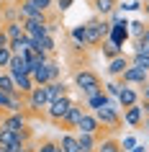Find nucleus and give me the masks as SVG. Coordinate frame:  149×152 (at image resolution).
I'll use <instances>...</instances> for the list:
<instances>
[{
	"label": "nucleus",
	"instance_id": "nucleus-43",
	"mask_svg": "<svg viewBox=\"0 0 149 152\" xmlns=\"http://www.w3.org/2000/svg\"><path fill=\"white\" fill-rule=\"evenodd\" d=\"M57 152H64V150H62V147H57Z\"/></svg>",
	"mask_w": 149,
	"mask_h": 152
},
{
	"label": "nucleus",
	"instance_id": "nucleus-44",
	"mask_svg": "<svg viewBox=\"0 0 149 152\" xmlns=\"http://www.w3.org/2000/svg\"><path fill=\"white\" fill-rule=\"evenodd\" d=\"M147 85H149V77H147Z\"/></svg>",
	"mask_w": 149,
	"mask_h": 152
},
{
	"label": "nucleus",
	"instance_id": "nucleus-38",
	"mask_svg": "<svg viewBox=\"0 0 149 152\" xmlns=\"http://www.w3.org/2000/svg\"><path fill=\"white\" fill-rule=\"evenodd\" d=\"M70 5H72V0H59V3H57V8L62 10V13H64L67 8H70Z\"/></svg>",
	"mask_w": 149,
	"mask_h": 152
},
{
	"label": "nucleus",
	"instance_id": "nucleus-27",
	"mask_svg": "<svg viewBox=\"0 0 149 152\" xmlns=\"http://www.w3.org/2000/svg\"><path fill=\"white\" fill-rule=\"evenodd\" d=\"M57 147H59V142L52 137H44L41 142H36V152H57Z\"/></svg>",
	"mask_w": 149,
	"mask_h": 152
},
{
	"label": "nucleus",
	"instance_id": "nucleus-15",
	"mask_svg": "<svg viewBox=\"0 0 149 152\" xmlns=\"http://www.w3.org/2000/svg\"><path fill=\"white\" fill-rule=\"evenodd\" d=\"M62 96H70V93H67V85H64L62 80H49L47 83V98L54 101V98H62Z\"/></svg>",
	"mask_w": 149,
	"mask_h": 152
},
{
	"label": "nucleus",
	"instance_id": "nucleus-12",
	"mask_svg": "<svg viewBox=\"0 0 149 152\" xmlns=\"http://www.w3.org/2000/svg\"><path fill=\"white\" fill-rule=\"evenodd\" d=\"M90 5L100 18H105V16H113V10L118 8V0H90Z\"/></svg>",
	"mask_w": 149,
	"mask_h": 152
},
{
	"label": "nucleus",
	"instance_id": "nucleus-28",
	"mask_svg": "<svg viewBox=\"0 0 149 152\" xmlns=\"http://www.w3.org/2000/svg\"><path fill=\"white\" fill-rule=\"evenodd\" d=\"M10 57H13L10 47H0V70H5V67L10 64Z\"/></svg>",
	"mask_w": 149,
	"mask_h": 152
},
{
	"label": "nucleus",
	"instance_id": "nucleus-16",
	"mask_svg": "<svg viewBox=\"0 0 149 152\" xmlns=\"http://www.w3.org/2000/svg\"><path fill=\"white\" fill-rule=\"evenodd\" d=\"M59 147H62L64 152H80V142H77V134H72V132H64L59 139Z\"/></svg>",
	"mask_w": 149,
	"mask_h": 152
},
{
	"label": "nucleus",
	"instance_id": "nucleus-11",
	"mask_svg": "<svg viewBox=\"0 0 149 152\" xmlns=\"http://www.w3.org/2000/svg\"><path fill=\"white\" fill-rule=\"evenodd\" d=\"M5 70H8L10 75H31V67H28V62H26L23 54H13L10 57V64Z\"/></svg>",
	"mask_w": 149,
	"mask_h": 152
},
{
	"label": "nucleus",
	"instance_id": "nucleus-20",
	"mask_svg": "<svg viewBox=\"0 0 149 152\" xmlns=\"http://www.w3.org/2000/svg\"><path fill=\"white\" fill-rule=\"evenodd\" d=\"M0 90L3 93H18V88H16V80H13V75H10L8 70H0Z\"/></svg>",
	"mask_w": 149,
	"mask_h": 152
},
{
	"label": "nucleus",
	"instance_id": "nucleus-32",
	"mask_svg": "<svg viewBox=\"0 0 149 152\" xmlns=\"http://www.w3.org/2000/svg\"><path fill=\"white\" fill-rule=\"evenodd\" d=\"M131 26V34H134V39H136V36H141V34H144V28H147V26L141 23V21H134V23H129Z\"/></svg>",
	"mask_w": 149,
	"mask_h": 152
},
{
	"label": "nucleus",
	"instance_id": "nucleus-5",
	"mask_svg": "<svg viewBox=\"0 0 149 152\" xmlns=\"http://www.w3.org/2000/svg\"><path fill=\"white\" fill-rule=\"evenodd\" d=\"M147 77H149L147 70H141V67H136V64L129 62V67L118 75V83H121V85H139V88H144V85H147Z\"/></svg>",
	"mask_w": 149,
	"mask_h": 152
},
{
	"label": "nucleus",
	"instance_id": "nucleus-8",
	"mask_svg": "<svg viewBox=\"0 0 149 152\" xmlns=\"http://www.w3.org/2000/svg\"><path fill=\"white\" fill-rule=\"evenodd\" d=\"M124 121L129 124V126L139 129L141 124H144V111H141V106L134 103V106H129V108H124Z\"/></svg>",
	"mask_w": 149,
	"mask_h": 152
},
{
	"label": "nucleus",
	"instance_id": "nucleus-2",
	"mask_svg": "<svg viewBox=\"0 0 149 152\" xmlns=\"http://www.w3.org/2000/svg\"><path fill=\"white\" fill-rule=\"evenodd\" d=\"M85 34H87V47L90 49H100V44L110 36V23H105L100 16L85 21Z\"/></svg>",
	"mask_w": 149,
	"mask_h": 152
},
{
	"label": "nucleus",
	"instance_id": "nucleus-6",
	"mask_svg": "<svg viewBox=\"0 0 149 152\" xmlns=\"http://www.w3.org/2000/svg\"><path fill=\"white\" fill-rule=\"evenodd\" d=\"M23 124H28V116H26L23 111H5V113H0V129L18 132Z\"/></svg>",
	"mask_w": 149,
	"mask_h": 152
},
{
	"label": "nucleus",
	"instance_id": "nucleus-29",
	"mask_svg": "<svg viewBox=\"0 0 149 152\" xmlns=\"http://www.w3.org/2000/svg\"><path fill=\"white\" fill-rule=\"evenodd\" d=\"M16 137L21 139V142H31V139H33V132H31V126H28V124H23V126L16 132Z\"/></svg>",
	"mask_w": 149,
	"mask_h": 152
},
{
	"label": "nucleus",
	"instance_id": "nucleus-1",
	"mask_svg": "<svg viewBox=\"0 0 149 152\" xmlns=\"http://www.w3.org/2000/svg\"><path fill=\"white\" fill-rule=\"evenodd\" d=\"M72 80H75V88H77L82 96H93V93L103 90L100 75H98L95 70H87V67H82V70H75Z\"/></svg>",
	"mask_w": 149,
	"mask_h": 152
},
{
	"label": "nucleus",
	"instance_id": "nucleus-18",
	"mask_svg": "<svg viewBox=\"0 0 149 152\" xmlns=\"http://www.w3.org/2000/svg\"><path fill=\"white\" fill-rule=\"evenodd\" d=\"M13 80H16V88H18L21 96H28V93L33 90V85H36L31 75H13Z\"/></svg>",
	"mask_w": 149,
	"mask_h": 152
},
{
	"label": "nucleus",
	"instance_id": "nucleus-3",
	"mask_svg": "<svg viewBox=\"0 0 149 152\" xmlns=\"http://www.w3.org/2000/svg\"><path fill=\"white\" fill-rule=\"evenodd\" d=\"M70 106H72V98L70 96H62V98L49 101V106H47V121H49V124H54V126H59L62 119L67 116V111H70Z\"/></svg>",
	"mask_w": 149,
	"mask_h": 152
},
{
	"label": "nucleus",
	"instance_id": "nucleus-24",
	"mask_svg": "<svg viewBox=\"0 0 149 152\" xmlns=\"http://www.w3.org/2000/svg\"><path fill=\"white\" fill-rule=\"evenodd\" d=\"M129 62L136 64V67H141V70L149 72V52H134L131 57H129Z\"/></svg>",
	"mask_w": 149,
	"mask_h": 152
},
{
	"label": "nucleus",
	"instance_id": "nucleus-19",
	"mask_svg": "<svg viewBox=\"0 0 149 152\" xmlns=\"http://www.w3.org/2000/svg\"><path fill=\"white\" fill-rule=\"evenodd\" d=\"M31 77H33V83H36V85H47V83L52 80V75H49V62L39 64V67H33Z\"/></svg>",
	"mask_w": 149,
	"mask_h": 152
},
{
	"label": "nucleus",
	"instance_id": "nucleus-40",
	"mask_svg": "<svg viewBox=\"0 0 149 152\" xmlns=\"http://www.w3.org/2000/svg\"><path fill=\"white\" fill-rule=\"evenodd\" d=\"M144 13H147V18H149V3H144Z\"/></svg>",
	"mask_w": 149,
	"mask_h": 152
},
{
	"label": "nucleus",
	"instance_id": "nucleus-26",
	"mask_svg": "<svg viewBox=\"0 0 149 152\" xmlns=\"http://www.w3.org/2000/svg\"><path fill=\"white\" fill-rule=\"evenodd\" d=\"M134 52H149V26L144 28V34H141V36H136V39H134Z\"/></svg>",
	"mask_w": 149,
	"mask_h": 152
},
{
	"label": "nucleus",
	"instance_id": "nucleus-45",
	"mask_svg": "<svg viewBox=\"0 0 149 152\" xmlns=\"http://www.w3.org/2000/svg\"><path fill=\"white\" fill-rule=\"evenodd\" d=\"M144 3H149V0H144Z\"/></svg>",
	"mask_w": 149,
	"mask_h": 152
},
{
	"label": "nucleus",
	"instance_id": "nucleus-25",
	"mask_svg": "<svg viewBox=\"0 0 149 152\" xmlns=\"http://www.w3.org/2000/svg\"><path fill=\"white\" fill-rule=\"evenodd\" d=\"M100 49H103V57H105V59H113V57L124 54V52H121V47H118V44H113V41H103Z\"/></svg>",
	"mask_w": 149,
	"mask_h": 152
},
{
	"label": "nucleus",
	"instance_id": "nucleus-34",
	"mask_svg": "<svg viewBox=\"0 0 149 152\" xmlns=\"http://www.w3.org/2000/svg\"><path fill=\"white\" fill-rule=\"evenodd\" d=\"M8 103H10V93L0 90V111H8Z\"/></svg>",
	"mask_w": 149,
	"mask_h": 152
},
{
	"label": "nucleus",
	"instance_id": "nucleus-35",
	"mask_svg": "<svg viewBox=\"0 0 149 152\" xmlns=\"http://www.w3.org/2000/svg\"><path fill=\"white\" fill-rule=\"evenodd\" d=\"M49 75H52V80H59V64L57 62H49Z\"/></svg>",
	"mask_w": 149,
	"mask_h": 152
},
{
	"label": "nucleus",
	"instance_id": "nucleus-42",
	"mask_svg": "<svg viewBox=\"0 0 149 152\" xmlns=\"http://www.w3.org/2000/svg\"><path fill=\"white\" fill-rule=\"evenodd\" d=\"M0 152H5V147H3V144H0Z\"/></svg>",
	"mask_w": 149,
	"mask_h": 152
},
{
	"label": "nucleus",
	"instance_id": "nucleus-14",
	"mask_svg": "<svg viewBox=\"0 0 149 152\" xmlns=\"http://www.w3.org/2000/svg\"><path fill=\"white\" fill-rule=\"evenodd\" d=\"M126 67H129V57H124V54H118V57H113V59H108V75H110V77H118Z\"/></svg>",
	"mask_w": 149,
	"mask_h": 152
},
{
	"label": "nucleus",
	"instance_id": "nucleus-37",
	"mask_svg": "<svg viewBox=\"0 0 149 152\" xmlns=\"http://www.w3.org/2000/svg\"><path fill=\"white\" fill-rule=\"evenodd\" d=\"M21 152H36V139H31V142H26L23 144V150Z\"/></svg>",
	"mask_w": 149,
	"mask_h": 152
},
{
	"label": "nucleus",
	"instance_id": "nucleus-7",
	"mask_svg": "<svg viewBox=\"0 0 149 152\" xmlns=\"http://www.w3.org/2000/svg\"><path fill=\"white\" fill-rule=\"evenodd\" d=\"M87 108H82V103H77V101H72L70 111H67V116L62 119V124H59V129H67V132H72V129H77L80 119H82V113H85Z\"/></svg>",
	"mask_w": 149,
	"mask_h": 152
},
{
	"label": "nucleus",
	"instance_id": "nucleus-33",
	"mask_svg": "<svg viewBox=\"0 0 149 152\" xmlns=\"http://www.w3.org/2000/svg\"><path fill=\"white\" fill-rule=\"evenodd\" d=\"M23 144H26V142H21V139H16V142L5 144V152H21V150H23Z\"/></svg>",
	"mask_w": 149,
	"mask_h": 152
},
{
	"label": "nucleus",
	"instance_id": "nucleus-10",
	"mask_svg": "<svg viewBox=\"0 0 149 152\" xmlns=\"http://www.w3.org/2000/svg\"><path fill=\"white\" fill-rule=\"evenodd\" d=\"M108 103H110V96L105 90H98L93 96H85V108L87 111H98V108H103V106H108Z\"/></svg>",
	"mask_w": 149,
	"mask_h": 152
},
{
	"label": "nucleus",
	"instance_id": "nucleus-41",
	"mask_svg": "<svg viewBox=\"0 0 149 152\" xmlns=\"http://www.w3.org/2000/svg\"><path fill=\"white\" fill-rule=\"evenodd\" d=\"M134 152H144V147H134Z\"/></svg>",
	"mask_w": 149,
	"mask_h": 152
},
{
	"label": "nucleus",
	"instance_id": "nucleus-4",
	"mask_svg": "<svg viewBox=\"0 0 149 152\" xmlns=\"http://www.w3.org/2000/svg\"><path fill=\"white\" fill-rule=\"evenodd\" d=\"M95 116H98V121H100V126L110 129V132H118L121 129V124H124V116L118 113V108H113V106H103V108H98V111H93Z\"/></svg>",
	"mask_w": 149,
	"mask_h": 152
},
{
	"label": "nucleus",
	"instance_id": "nucleus-22",
	"mask_svg": "<svg viewBox=\"0 0 149 152\" xmlns=\"http://www.w3.org/2000/svg\"><path fill=\"white\" fill-rule=\"evenodd\" d=\"M23 5H28V8H33L36 13H47V10H52V5H54V0H21Z\"/></svg>",
	"mask_w": 149,
	"mask_h": 152
},
{
	"label": "nucleus",
	"instance_id": "nucleus-36",
	"mask_svg": "<svg viewBox=\"0 0 149 152\" xmlns=\"http://www.w3.org/2000/svg\"><path fill=\"white\" fill-rule=\"evenodd\" d=\"M121 144H124V150H134V147H136V142H134V137H126V139H124Z\"/></svg>",
	"mask_w": 149,
	"mask_h": 152
},
{
	"label": "nucleus",
	"instance_id": "nucleus-21",
	"mask_svg": "<svg viewBox=\"0 0 149 152\" xmlns=\"http://www.w3.org/2000/svg\"><path fill=\"white\" fill-rule=\"evenodd\" d=\"M5 31H8V39H23L26 36V28H23V21H10L5 23Z\"/></svg>",
	"mask_w": 149,
	"mask_h": 152
},
{
	"label": "nucleus",
	"instance_id": "nucleus-9",
	"mask_svg": "<svg viewBox=\"0 0 149 152\" xmlns=\"http://www.w3.org/2000/svg\"><path fill=\"white\" fill-rule=\"evenodd\" d=\"M139 98H141L139 90H134L131 85H121V93H118V106H121V108H129V106L139 103Z\"/></svg>",
	"mask_w": 149,
	"mask_h": 152
},
{
	"label": "nucleus",
	"instance_id": "nucleus-13",
	"mask_svg": "<svg viewBox=\"0 0 149 152\" xmlns=\"http://www.w3.org/2000/svg\"><path fill=\"white\" fill-rule=\"evenodd\" d=\"M95 152H126V150H124V144H121L116 137L110 134V137H105V139H100V142H98Z\"/></svg>",
	"mask_w": 149,
	"mask_h": 152
},
{
	"label": "nucleus",
	"instance_id": "nucleus-30",
	"mask_svg": "<svg viewBox=\"0 0 149 152\" xmlns=\"http://www.w3.org/2000/svg\"><path fill=\"white\" fill-rule=\"evenodd\" d=\"M139 106H141V111H144V116H147V113H149V85H144V90H141Z\"/></svg>",
	"mask_w": 149,
	"mask_h": 152
},
{
	"label": "nucleus",
	"instance_id": "nucleus-31",
	"mask_svg": "<svg viewBox=\"0 0 149 152\" xmlns=\"http://www.w3.org/2000/svg\"><path fill=\"white\" fill-rule=\"evenodd\" d=\"M103 88H105V93H108V96L118 98V93H121V83H105Z\"/></svg>",
	"mask_w": 149,
	"mask_h": 152
},
{
	"label": "nucleus",
	"instance_id": "nucleus-23",
	"mask_svg": "<svg viewBox=\"0 0 149 152\" xmlns=\"http://www.w3.org/2000/svg\"><path fill=\"white\" fill-rule=\"evenodd\" d=\"M70 39L75 41V44H80V47H87V34H85V23L75 26V28L70 31Z\"/></svg>",
	"mask_w": 149,
	"mask_h": 152
},
{
	"label": "nucleus",
	"instance_id": "nucleus-39",
	"mask_svg": "<svg viewBox=\"0 0 149 152\" xmlns=\"http://www.w3.org/2000/svg\"><path fill=\"white\" fill-rule=\"evenodd\" d=\"M144 126L149 129V113H147V116H144Z\"/></svg>",
	"mask_w": 149,
	"mask_h": 152
},
{
	"label": "nucleus",
	"instance_id": "nucleus-17",
	"mask_svg": "<svg viewBox=\"0 0 149 152\" xmlns=\"http://www.w3.org/2000/svg\"><path fill=\"white\" fill-rule=\"evenodd\" d=\"M77 142H80V152H95L98 137L95 134H85V132H77Z\"/></svg>",
	"mask_w": 149,
	"mask_h": 152
}]
</instances>
